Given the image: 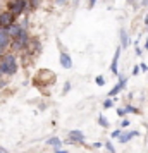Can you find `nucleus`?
<instances>
[{"instance_id": "39448f33", "label": "nucleus", "mask_w": 148, "mask_h": 153, "mask_svg": "<svg viewBox=\"0 0 148 153\" xmlns=\"http://www.w3.org/2000/svg\"><path fill=\"white\" fill-rule=\"evenodd\" d=\"M85 134L78 129H74V131L69 132V143H85Z\"/></svg>"}, {"instance_id": "6e6552de", "label": "nucleus", "mask_w": 148, "mask_h": 153, "mask_svg": "<svg viewBox=\"0 0 148 153\" xmlns=\"http://www.w3.org/2000/svg\"><path fill=\"white\" fill-rule=\"evenodd\" d=\"M122 88H126V77H120L119 83H117V84H115V86L112 88V90L109 91V97H110V98L115 97V95H117V93H119V91L122 90Z\"/></svg>"}, {"instance_id": "b1692460", "label": "nucleus", "mask_w": 148, "mask_h": 153, "mask_svg": "<svg viewBox=\"0 0 148 153\" xmlns=\"http://www.w3.org/2000/svg\"><path fill=\"white\" fill-rule=\"evenodd\" d=\"M145 26H148V14L145 16Z\"/></svg>"}, {"instance_id": "ddd939ff", "label": "nucleus", "mask_w": 148, "mask_h": 153, "mask_svg": "<svg viewBox=\"0 0 148 153\" xmlns=\"http://www.w3.org/2000/svg\"><path fill=\"white\" fill-rule=\"evenodd\" d=\"M112 105H114V102H112V100H110V98H107L105 102H103V108H110Z\"/></svg>"}, {"instance_id": "cd10ccee", "label": "nucleus", "mask_w": 148, "mask_h": 153, "mask_svg": "<svg viewBox=\"0 0 148 153\" xmlns=\"http://www.w3.org/2000/svg\"><path fill=\"white\" fill-rule=\"evenodd\" d=\"M145 48H147V50H148V40H147V43H145Z\"/></svg>"}, {"instance_id": "0eeeda50", "label": "nucleus", "mask_w": 148, "mask_h": 153, "mask_svg": "<svg viewBox=\"0 0 148 153\" xmlns=\"http://www.w3.org/2000/svg\"><path fill=\"white\" fill-rule=\"evenodd\" d=\"M120 52H122V47L115 50V53H114V59H112V65H110V71H112L114 74H119V69H117V65H119V57H120Z\"/></svg>"}, {"instance_id": "dca6fc26", "label": "nucleus", "mask_w": 148, "mask_h": 153, "mask_svg": "<svg viewBox=\"0 0 148 153\" xmlns=\"http://www.w3.org/2000/svg\"><path fill=\"white\" fill-rule=\"evenodd\" d=\"M136 112H138V110L134 108L133 105H127V107H126V114H136Z\"/></svg>"}, {"instance_id": "5701e85b", "label": "nucleus", "mask_w": 148, "mask_h": 153, "mask_svg": "<svg viewBox=\"0 0 148 153\" xmlns=\"http://www.w3.org/2000/svg\"><path fill=\"white\" fill-rule=\"evenodd\" d=\"M95 4H97V0H90V9L95 7Z\"/></svg>"}, {"instance_id": "7c9ffc66", "label": "nucleus", "mask_w": 148, "mask_h": 153, "mask_svg": "<svg viewBox=\"0 0 148 153\" xmlns=\"http://www.w3.org/2000/svg\"><path fill=\"white\" fill-rule=\"evenodd\" d=\"M107 153H109V152H107Z\"/></svg>"}, {"instance_id": "1a4fd4ad", "label": "nucleus", "mask_w": 148, "mask_h": 153, "mask_svg": "<svg viewBox=\"0 0 148 153\" xmlns=\"http://www.w3.org/2000/svg\"><path fill=\"white\" fill-rule=\"evenodd\" d=\"M138 134H140L138 131H127V132H122V134H120L117 139H119L120 143H127L129 139H133L134 136H138Z\"/></svg>"}, {"instance_id": "a211bd4d", "label": "nucleus", "mask_w": 148, "mask_h": 153, "mask_svg": "<svg viewBox=\"0 0 148 153\" xmlns=\"http://www.w3.org/2000/svg\"><path fill=\"white\" fill-rule=\"evenodd\" d=\"M120 134H122V132H120V129H115V131H114L112 134H110V136H112V138H119Z\"/></svg>"}, {"instance_id": "f257e3e1", "label": "nucleus", "mask_w": 148, "mask_h": 153, "mask_svg": "<svg viewBox=\"0 0 148 153\" xmlns=\"http://www.w3.org/2000/svg\"><path fill=\"white\" fill-rule=\"evenodd\" d=\"M0 72L2 74H7V76H12L17 72V62H16V57L12 53H5L0 59Z\"/></svg>"}, {"instance_id": "9d476101", "label": "nucleus", "mask_w": 148, "mask_h": 153, "mask_svg": "<svg viewBox=\"0 0 148 153\" xmlns=\"http://www.w3.org/2000/svg\"><path fill=\"white\" fill-rule=\"evenodd\" d=\"M127 45H129V36H127L126 29H120V47L127 48Z\"/></svg>"}, {"instance_id": "4be33fe9", "label": "nucleus", "mask_w": 148, "mask_h": 153, "mask_svg": "<svg viewBox=\"0 0 148 153\" xmlns=\"http://www.w3.org/2000/svg\"><path fill=\"white\" fill-rule=\"evenodd\" d=\"M140 65H136V67H134V69H133V74H134V76H136V74H138V72H140Z\"/></svg>"}, {"instance_id": "393cba45", "label": "nucleus", "mask_w": 148, "mask_h": 153, "mask_svg": "<svg viewBox=\"0 0 148 153\" xmlns=\"http://www.w3.org/2000/svg\"><path fill=\"white\" fill-rule=\"evenodd\" d=\"M55 153H67V152H64V150H55Z\"/></svg>"}, {"instance_id": "f3484780", "label": "nucleus", "mask_w": 148, "mask_h": 153, "mask_svg": "<svg viewBox=\"0 0 148 153\" xmlns=\"http://www.w3.org/2000/svg\"><path fill=\"white\" fill-rule=\"evenodd\" d=\"M117 115L119 117H124L126 115V108H117Z\"/></svg>"}, {"instance_id": "9b49d317", "label": "nucleus", "mask_w": 148, "mask_h": 153, "mask_svg": "<svg viewBox=\"0 0 148 153\" xmlns=\"http://www.w3.org/2000/svg\"><path fill=\"white\" fill-rule=\"evenodd\" d=\"M47 143H48L50 146H54V148H62V141H60V139L57 138V136H54V138H50L48 141H47Z\"/></svg>"}, {"instance_id": "a878e982", "label": "nucleus", "mask_w": 148, "mask_h": 153, "mask_svg": "<svg viewBox=\"0 0 148 153\" xmlns=\"http://www.w3.org/2000/svg\"><path fill=\"white\" fill-rule=\"evenodd\" d=\"M0 153H9V152H5V150H4V148H0Z\"/></svg>"}, {"instance_id": "412c9836", "label": "nucleus", "mask_w": 148, "mask_h": 153, "mask_svg": "<svg viewBox=\"0 0 148 153\" xmlns=\"http://www.w3.org/2000/svg\"><path fill=\"white\" fill-rule=\"evenodd\" d=\"M120 126H122V127H127V126H129V120H127V119H124V120L120 122Z\"/></svg>"}, {"instance_id": "7ed1b4c3", "label": "nucleus", "mask_w": 148, "mask_h": 153, "mask_svg": "<svg viewBox=\"0 0 148 153\" xmlns=\"http://www.w3.org/2000/svg\"><path fill=\"white\" fill-rule=\"evenodd\" d=\"M28 7V2L26 0H10L9 2V10L12 12V14L17 17V16H21L24 10Z\"/></svg>"}, {"instance_id": "6ab92c4d", "label": "nucleus", "mask_w": 148, "mask_h": 153, "mask_svg": "<svg viewBox=\"0 0 148 153\" xmlns=\"http://www.w3.org/2000/svg\"><path fill=\"white\" fill-rule=\"evenodd\" d=\"M140 69L143 71V72H147V71H148V65H147V64H140Z\"/></svg>"}, {"instance_id": "c756f323", "label": "nucleus", "mask_w": 148, "mask_h": 153, "mask_svg": "<svg viewBox=\"0 0 148 153\" xmlns=\"http://www.w3.org/2000/svg\"><path fill=\"white\" fill-rule=\"evenodd\" d=\"M147 7H148V5H147Z\"/></svg>"}, {"instance_id": "20e7f679", "label": "nucleus", "mask_w": 148, "mask_h": 153, "mask_svg": "<svg viewBox=\"0 0 148 153\" xmlns=\"http://www.w3.org/2000/svg\"><path fill=\"white\" fill-rule=\"evenodd\" d=\"M16 22V16L10 12V10H4L0 12V26L2 28H9Z\"/></svg>"}, {"instance_id": "2eb2a0df", "label": "nucleus", "mask_w": 148, "mask_h": 153, "mask_svg": "<svg viewBox=\"0 0 148 153\" xmlns=\"http://www.w3.org/2000/svg\"><path fill=\"white\" fill-rule=\"evenodd\" d=\"M105 148H107V152H109V153H115V150H114V146H112V143H110V141H107Z\"/></svg>"}, {"instance_id": "423d86ee", "label": "nucleus", "mask_w": 148, "mask_h": 153, "mask_svg": "<svg viewBox=\"0 0 148 153\" xmlns=\"http://www.w3.org/2000/svg\"><path fill=\"white\" fill-rule=\"evenodd\" d=\"M59 60H60V65H62L64 69H71V67H72V59L69 57V53H65V52H60V57H59Z\"/></svg>"}, {"instance_id": "f8f14e48", "label": "nucleus", "mask_w": 148, "mask_h": 153, "mask_svg": "<svg viewBox=\"0 0 148 153\" xmlns=\"http://www.w3.org/2000/svg\"><path fill=\"white\" fill-rule=\"evenodd\" d=\"M98 124L102 126V127H109V120L105 119V115H100L98 117Z\"/></svg>"}, {"instance_id": "4468645a", "label": "nucleus", "mask_w": 148, "mask_h": 153, "mask_svg": "<svg viewBox=\"0 0 148 153\" xmlns=\"http://www.w3.org/2000/svg\"><path fill=\"white\" fill-rule=\"evenodd\" d=\"M95 83L98 84V86H103V84H105V79H103V76H98L97 79H95Z\"/></svg>"}, {"instance_id": "bb28decb", "label": "nucleus", "mask_w": 148, "mask_h": 153, "mask_svg": "<svg viewBox=\"0 0 148 153\" xmlns=\"http://www.w3.org/2000/svg\"><path fill=\"white\" fill-rule=\"evenodd\" d=\"M127 4H134V0H126Z\"/></svg>"}, {"instance_id": "c85d7f7f", "label": "nucleus", "mask_w": 148, "mask_h": 153, "mask_svg": "<svg viewBox=\"0 0 148 153\" xmlns=\"http://www.w3.org/2000/svg\"><path fill=\"white\" fill-rule=\"evenodd\" d=\"M0 12H2V10H0Z\"/></svg>"}, {"instance_id": "aec40b11", "label": "nucleus", "mask_w": 148, "mask_h": 153, "mask_svg": "<svg viewBox=\"0 0 148 153\" xmlns=\"http://www.w3.org/2000/svg\"><path fill=\"white\" fill-rule=\"evenodd\" d=\"M69 90H71V83H65L64 84V93H67Z\"/></svg>"}, {"instance_id": "f03ea898", "label": "nucleus", "mask_w": 148, "mask_h": 153, "mask_svg": "<svg viewBox=\"0 0 148 153\" xmlns=\"http://www.w3.org/2000/svg\"><path fill=\"white\" fill-rule=\"evenodd\" d=\"M28 43H29V35H28V31H26V28H22L21 31H19V35L14 36V38L10 40V45H12V48L14 50L26 48Z\"/></svg>"}]
</instances>
